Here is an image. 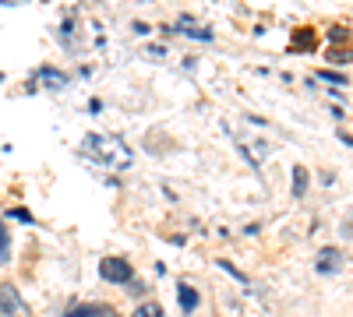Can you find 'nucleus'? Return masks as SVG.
Segmentation results:
<instances>
[{
  "label": "nucleus",
  "instance_id": "nucleus-6",
  "mask_svg": "<svg viewBox=\"0 0 353 317\" xmlns=\"http://www.w3.org/2000/svg\"><path fill=\"white\" fill-rule=\"evenodd\" d=\"M68 317H117V310L106 307V303H99V307H71Z\"/></svg>",
  "mask_w": 353,
  "mask_h": 317
},
{
  "label": "nucleus",
  "instance_id": "nucleus-8",
  "mask_svg": "<svg viewBox=\"0 0 353 317\" xmlns=\"http://www.w3.org/2000/svg\"><path fill=\"white\" fill-rule=\"evenodd\" d=\"M293 194H307V169L304 166H297V169H293Z\"/></svg>",
  "mask_w": 353,
  "mask_h": 317
},
{
  "label": "nucleus",
  "instance_id": "nucleus-9",
  "mask_svg": "<svg viewBox=\"0 0 353 317\" xmlns=\"http://www.w3.org/2000/svg\"><path fill=\"white\" fill-rule=\"evenodd\" d=\"M131 317H163V307L159 303H141Z\"/></svg>",
  "mask_w": 353,
  "mask_h": 317
},
{
  "label": "nucleus",
  "instance_id": "nucleus-4",
  "mask_svg": "<svg viewBox=\"0 0 353 317\" xmlns=\"http://www.w3.org/2000/svg\"><path fill=\"white\" fill-rule=\"evenodd\" d=\"M339 268H343V254L339 250H325V254L318 257V265H314L318 275H336Z\"/></svg>",
  "mask_w": 353,
  "mask_h": 317
},
{
  "label": "nucleus",
  "instance_id": "nucleus-7",
  "mask_svg": "<svg viewBox=\"0 0 353 317\" xmlns=\"http://www.w3.org/2000/svg\"><path fill=\"white\" fill-rule=\"evenodd\" d=\"M39 78L50 85V89H64V85H68V74H61V71H53V67H43L39 71Z\"/></svg>",
  "mask_w": 353,
  "mask_h": 317
},
{
  "label": "nucleus",
  "instance_id": "nucleus-1",
  "mask_svg": "<svg viewBox=\"0 0 353 317\" xmlns=\"http://www.w3.org/2000/svg\"><path fill=\"white\" fill-rule=\"evenodd\" d=\"M88 152H92L103 166L110 169H131L134 166V152L128 149V141L124 138H117V134H88Z\"/></svg>",
  "mask_w": 353,
  "mask_h": 317
},
{
  "label": "nucleus",
  "instance_id": "nucleus-11",
  "mask_svg": "<svg viewBox=\"0 0 353 317\" xmlns=\"http://www.w3.org/2000/svg\"><path fill=\"white\" fill-rule=\"evenodd\" d=\"M321 81H332V85H343L346 78H343V74H321Z\"/></svg>",
  "mask_w": 353,
  "mask_h": 317
},
{
  "label": "nucleus",
  "instance_id": "nucleus-2",
  "mask_svg": "<svg viewBox=\"0 0 353 317\" xmlns=\"http://www.w3.org/2000/svg\"><path fill=\"white\" fill-rule=\"evenodd\" d=\"M25 314H28V307H25L21 293L11 282H4L0 285V317H25Z\"/></svg>",
  "mask_w": 353,
  "mask_h": 317
},
{
  "label": "nucleus",
  "instance_id": "nucleus-10",
  "mask_svg": "<svg viewBox=\"0 0 353 317\" xmlns=\"http://www.w3.org/2000/svg\"><path fill=\"white\" fill-rule=\"evenodd\" d=\"M8 250H11V237H8V226L0 222V261H8Z\"/></svg>",
  "mask_w": 353,
  "mask_h": 317
},
{
  "label": "nucleus",
  "instance_id": "nucleus-12",
  "mask_svg": "<svg viewBox=\"0 0 353 317\" xmlns=\"http://www.w3.org/2000/svg\"><path fill=\"white\" fill-rule=\"evenodd\" d=\"M11 215H14V219H21V222H32V215H28V212H25V208H18V212H14V208H11Z\"/></svg>",
  "mask_w": 353,
  "mask_h": 317
},
{
  "label": "nucleus",
  "instance_id": "nucleus-5",
  "mask_svg": "<svg viewBox=\"0 0 353 317\" xmlns=\"http://www.w3.org/2000/svg\"><path fill=\"white\" fill-rule=\"evenodd\" d=\"M176 300H181V310L184 314H191L194 307H198V289H194V285H176Z\"/></svg>",
  "mask_w": 353,
  "mask_h": 317
},
{
  "label": "nucleus",
  "instance_id": "nucleus-3",
  "mask_svg": "<svg viewBox=\"0 0 353 317\" xmlns=\"http://www.w3.org/2000/svg\"><path fill=\"white\" fill-rule=\"evenodd\" d=\"M99 275L106 282H113V285H121V282L131 278V265L124 261V257H103V261H99Z\"/></svg>",
  "mask_w": 353,
  "mask_h": 317
}]
</instances>
